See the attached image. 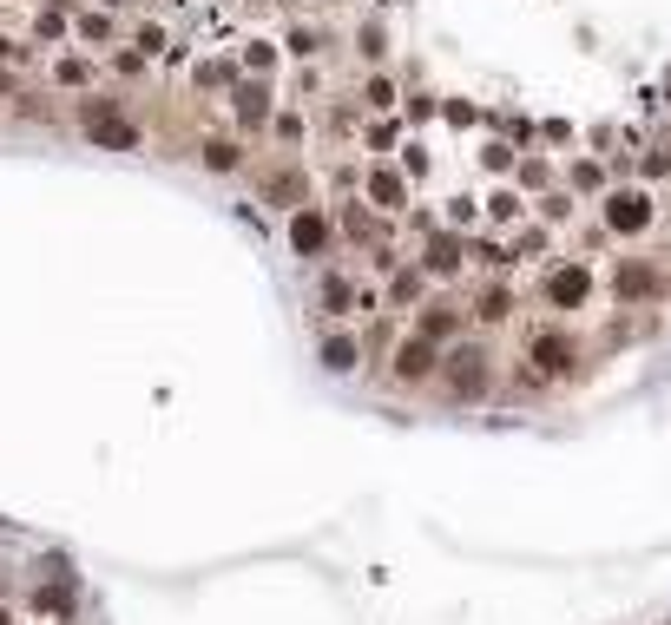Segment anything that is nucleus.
Here are the masks:
<instances>
[{
	"label": "nucleus",
	"mask_w": 671,
	"mask_h": 625,
	"mask_svg": "<svg viewBox=\"0 0 671 625\" xmlns=\"http://www.w3.org/2000/svg\"><path fill=\"white\" fill-rule=\"evenodd\" d=\"M441 389H448L454 402H481V395L494 389V356H487V343H454L448 356H441Z\"/></svg>",
	"instance_id": "f257e3e1"
},
{
	"label": "nucleus",
	"mask_w": 671,
	"mask_h": 625,
	"mask_svg": "<svg viewBox=\"0 0 671 625\" xmlns=\"http://www.w3.org/2000/svg\"><path fill=\"white\" fill-rule=\"evenodd\" d=\"M79 132L93 145H106V152H132V145H139V125L125 119L112 99H86V106H79Z\"/></svg>",
	"instance_id": "f03ea898"
},
{
	"label": "nucleus",
	"mask_w": 671,
	"mask_h": 625,
	"mask_svg": "<svg viewBox=\"0 0 671 625\" xmlns=\"http://www.w3.org/2000/svg\"><path fill=\"white\" fill-rule=\"evenodd\" d=\"M329 244H336V218L316 211V204H297L290 211V250L297 257H329Z\"/></svg>",
	"instance_id": "7ed1b4c3"
},
{
	"label": "nucleus",
	"mask_w": 671,
	"mask_h": 625,
	"mask_svg": "<svg viewBox=\"0 0 671 625\" xmlns=\"http://www.w3.org/2000/svg\"><path fill=\"white\" fill-rule=\"evenodd\" d=\"M435 369H441V343H428V336H408V343L395 349V362H389V375L402 382V389L435 382Z\"/></svg>",
	"instance_id": "20e7f679"
},
{
	"label": "nucleus",
	"mask_w": 671,
	"mask_h": 625,
	"mask_svg": "<svg viewBox=\"0 0 671 625\" xmlns=\"http://www.w3.org/2000/svg\"><path fill=\"white\" fill-rule=\"evenodd\" d=\"M665 290V270L652 264V257H619V270H612V297L619 303H645Z\"/></svg>",
	"instance_id": "39448f33"
},
{
	"label": "nucleus",
	"mask_w": 671,
	"mask_h": 625,
	"mask_svg": "<svg viewBox=\"0 0 671 625\" xmlns=\"http://www.w3.org/2000/svg\"><path fill=\"white\" fill-rule=\"evenodd\" d=\"M645 224H652V198H645V191H612L606 198V231L639 237Z\"/></svg>",
	"instance_id": "423d86ee"
},
{
	"label": "nucleus",
	"mask_w": 671,
	"mask_h": 625,
	"mask_svg": "<svg viewBox=\"0 0 671 625\" xmlns=\"http://www.w3.org/2000/svg\"><path fill=\"white\" fill-rule=\"evenodd\" d=\"M362 198H369V211H382V218L408 211V185H402V172H389V165H375V172L362 178Z\"/></svg>",
	"instance_id": "0eeeda50"
},
{
	"label": "nucleus",
	"mask_w": 671,
	"mask_h": 625,
	"mask_svg": "<svg viewBox=\"0 0 671 625\" xmlns=\"http://www.w3.org/2000/svg\"><path fill=\"white\" fill-rule=\"evenodd\" d=\"M586 297H593V270H586V264H560L547 277V303H553V310H579Z\"/></svg>",
	"instance_id": "6e6552de"
},
{
	"label": "nucleus",
	"mask_w": 671,
	"mask_h": 625,
	"mask_svg": "<svg viewBox=\"0 0 671 625\" xmlns=\"http://www.w3.org/2000/svg\"><path fill=\"white\" fill-rule=\"evenodd\" d=\"M461 257H468V244H461L454 231H435L422 244V264H415V270H422V277H454V270H461Z\"/></svg>",
	"instance_id": "1a4fd4ad"
},
{
	"label": "nucleus",
	"mask_w": 671,
	"mask_h": 625,
	"mask_svg": "<svg viewBox=\"0 0 671 625\" xmlns=\"http://www.w3.org/2000/svg\"><path fill=\"white\" fill-rule=\"evenodd\" d=\"M415 336H428V343H454V336H461V310H454V303H422V310H415Z\"/></svg>",
	"instance_id": "9d476101"
},
{
	"label": "nucleus",
	"mask_w": 671,
	"mask_h": 625,
	"mask_svg": "<svg viewBox=\"0 0 671 625\" xmlns=\"http://www.w3.org/2000/svg\"><path fill=\"white\" fill-rule=\"evenodd\" d=\"M316 362H323L329 375H356L362 349H356V336H349V329H329V336H323V349H316Z\"/></svg>",
	"instance_id": "9b49d317"
},
{
	"label": "nucleus",
	"mask_w": 671,
	"mask_h": 625,
	"mask_svg": "<svg viewBox=\"0 0 671 625\" xmlns=\"http://www.w3.org/2000/svg\"><path fill=\"white\" fill-rule=\"evenodd\" d=\"M231 106H237V119H244V125H264L270 119V86H264V79H237Z\"/></svg>",
	"instance_id": "f8f14e48"
},
{
	"label": "nucleus",
	"mask_w": 671,
	"mask_h": 625,
	"mask_svg": "<svg viewBox=\"0 0 671 625\" xmlns=\"http://www.w3.org/2000/svg\"><path fill=\"white\" fill-rule=\"evenodd\" d=\"M533 369H547V375L573 369V343H566L560 329H553V336H533Z\"/></svg>",
	"instance_id": "ddd939ff"
},
{
	"label": "nucleus",
	"mask_w": 671,
	"mask_h": 625,
	"mask_svg": "<svg viewBox=\"0 0 671 625\" xmlns=\"http://www.w3.org/2000/svg\"><path fill=\"white\" fill-rule=\"evenodd\" d=\"M73 579H47V586H40V593H33V606L40 612H53V619H66V612H73Z\"/></svg>",
	"instance_id": "4468645a"
},
{
	"label": "nucleus",
	"mask_w": 671,
	"mask_h": 625,
	"mask_svg": "<svg viewBox=\"0 0 671 625\" xmlns=\"http://www.w3.org/2000/svg\"><path fill=\"white\" fill-rule=\"evenodd\" d=\"M474 316H481V323H507V316H514V297H507L500 283H487L481 303H474Z\"/></svg>",
	"instance_id": "2eb2a0df"
},
{
	"label": "nucleus",
	"mask_w": 671,
	"mask_h": 625,
	"mask_svg": "<svg viewBox=\"0 0 671 625\" xmlns=\"http://www.w3.org/2000/svg\"><path fill=\"white\" fill-rule=\"evenodd\" d=\"M264 191H270L277 204H303V172H297V165H290V172H270Z\"/></svg>",
	"instance_id": "dca6fc26"
},
{
	"label": "nucleus",
	"mask_w": 671,
	"mask_h": 625,
	"mask_svg": "<svg viewBox=\"0 0 671 625\" xmlns=\"http://www.w3.org/2000/svg\"><path fill=\"white\" fill-rule=\"evenodd\" d=\"M237 165H244V152H237L231 139H211V145H204V172H237Z\"/></svg>",
	"instance_id": "f3484780"
},
{
	"label": "nucleus",
	"mask_w": 671,
	"mask_h": 625,
	"mask_svg": "<svg viewBox=\"0 0 671 625\" xmlns=\"http://www.w3.org/2000/svg\"><path fill=\"white\" fill-rule=\"evenodd\" d=\"M343 231H349V237H362V244H369V237L382 231V218H375L369 204H349V211H343Z\"/></svg>",
	"instance_id": "a211bd4d"
},
{
	"label": "nucleus",
	"mask_w": 671,
	"mask_h": 625,
	"mask_svg": "<svg viewBox=\"0 0 671 625\" xmlns=\"http://www.w3.org/2000/svg\"><path fill=\"white\" fill-rule=\"evenodd\" d=\"M323 310H329V316H336V310H349V277H336V270L323 277Z\"/></svg>",
	"instance_id": "6ab92c4d"
},
{
	"label": "nucleus",
	"mask_w": 671,
	"mask_h": 625,
	"mask_svg": "<svg viewBox=\"0 0 671 625\" xmlns=\"http://www.w3.org/2000/svg\"><path fill=\"white\" fill-rule=\"evenodd\" d=\"M487 218H494V224H514L520 218V198H514V191H494V198H487Z\"/></svg>",
	"instance_id": "aec40b11"
},
{
	"label": "nucleus",
	"mask_w": 671,
	"mask_h": 625,
	"mask_svg": "<svg viewBox=\"0 0 671 625\" xmlns=\"http://www.w3.org/2000/svg\"><path fill=\"white\" fill-rule=\"evenodd\" d=\"M389 297L395 303H415V297H422V270H402V277L389 283Z\"/></svg>",
	"instance_id": "412c9836"
},
{
	"label": "nucleus",
	"mask_w": 671,
	"mask_h": 625,
	"mask_svg": "<svg viewBox=\"0 0 671 625\" xmlns=\"http://www.w3.org/2000/svg\"><path fill=\"white\" fill-rule=\"evenodd\" d=\"M362 99H369L375 112H389L395 106V86H389V79H369V86H362Z\"/></svg>",
	"instance_id": "4be33fe9"
},
{
	"label": "nucleus",
	"mask_w": 671,
	"mask_h": 625,
	"mask_svg": "<svg viewBox=\"0 0 671 625\" xmlns=\"http://www.w3.org/2000/svg\"><path fill=\"white\" fill-rule=\"evenodd\" d=\"M369 145H375V152H389V145H395V119H375L369 125Z\"/></svg>",
	"instance_id": "5701e85b"
},
{
	"label": "nucleus",
	"mask_w": 671,
	"mask_h": 625,
	"mask_svg": "<svg viewBox=\"0 0 671 625\" xmlns=\"http://www.w3.org/2000/svg\"><path fill=\"white\" fill-rule=\"evenodd\" d=\"M244 60H250V73H270V60H277V53H270L264 40H257V47H244Z\"/></svg>",
	"instance_id": "b1692460"
},
{
	"label": "nucleus",
	"mask_w": 671,
	"mask_h": 625,
	"mask_svg": "<svg viewBox=\"0 0 671 625\" xmlns=\"http://www.w3.org/2000/svg\"><path fill=\"white\" fill-rule=\"evenodd\" d=\"M277 139H290V145L303 139V119H297V112H283V119H277Z\"/></svg>",
	"instance_id": "393cba45"
},
{
	"label": "nucleus",
	"mask_w": 671,
	"mask_h": 625,
	"mask_svg": "<svg viewBox=\"0 0 671 625\" xmlns=\"http://www.w3.org/2000/svg\"><path fill=\"white\" fill-rule=\"evenodd\" d=\"M0 625H7V606H0Z\"/></svg>",
	"instance_id": "a878e982"
}]
</instances>
